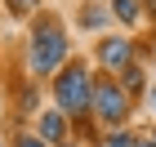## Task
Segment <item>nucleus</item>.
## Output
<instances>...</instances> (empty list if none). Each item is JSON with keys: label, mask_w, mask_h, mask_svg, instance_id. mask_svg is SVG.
<instances>
[{"label": "nucleus", "mask_w": 156, "mask_h": 147, "mask_svg": "<svg viewBox=\"0 0 156 147\" xmlns=\"http://www.w3.org/2000/svg\"><path fill=\"white\" fill-rule=\"evenodd\" d=\"M62 58H67V36H62V27H58V23H36L31 45H27L31 72H54Z\"/></svg>", "instance_id": "nucleus-1"}, {"label": "nucleus", "mask_w": 156, "mask_h": 147, "mask_svg": "<svg viewBox=\"0 0 156 147\" xmlns=\"http://www.w3.org/2000/svg\"><path fill=\"white\" fill-rule=\"evenodd\" d=\"M54 94H58L62 111H72V116H80L85 107H94V80H89V72H85L80 62H72L67 72H58Z\"/></svg>", "instance_id": "nucleus-2"}, {"label": "nucleus", "mask_w": 156, "mask_h": 147, "mask_svg": "<svg viewBox=\"0 0 156 147\" xmlns=\"http://www.w3.org/2000/svg\"><path fill=\"white\" fill-rule=\"evenodd\" d=\"M94 111L103 116V125L120 129V125L129 121V94H125V85H116V80H98V85H94Z\"/></svg>", "instance_id": "nucleus-3"}, {"label": "nucleus", "mask_w": 156, "mask_h": 147, "mask_svg": "<svg viewBox=\"0 0 156 147\" xmlns=\"http://www.w3.org/2000/svg\"><path fill=\"white\" fill-rule=\"evenodd\" d=\"M98 62H103V67H120V72H125V67L134 62V45H129V40H120V36H107L103 45H98Z\"/></svg>", "instance_id": "nucleus-4"}, {"label": "nucleus", "mask_w": 156, "mask_h": 147, "mask_svg": "<svg viewBox=\"0 0 156 147\" xmlns=\"http://www.w3.org/2000/svg\"><path fill=\"white\" fill-rule=\"evenodd\" d=\"M40 134H45V138H54V143H62V134H67V121H62L58 111H45V116H40Z\"/></svg>", "instance_id": "nucleus-5"}, {"label": "nucleus", "mask_w": 156, "mask_h": 147, "mask_svg": "<svg viewBox=\"0 0 156 147\" xmlns=\"http://www.w3.org/2000/svg\"><path fill=\"white\" fill-rule=\"evenodd\" d=\"M112 9H116L120 23H138V18H143V0H116Z\"/></svg>", "instance_id": "nucleus-6"}, {"label": "nucleus", "mask_w": 156, "mask_h": 147, "mask_svg": "<svg viewBox=\"0 0 156 147\" xmlns=\"http://www.w3.org/2000/svg\"><path fill=\"white\" fill-rule=\"evenodd\" d=\"M143 80H147V76H143V67H134V62H129L120 85H125V94H138V89H143Z\"/></svg>", "instance_id": "nucleus-7"}, {"label": "nucleus", "mask_w": 156, "mask_h": 147, "mask_svg": "<svg viewBox=\"0 0 156 147\" xmlns=\"http://www.w3.org/2000/svg\"><path fill=\"white\" fill-rule=\"evenodd\" d=\"M107 147H138V134H112Z\"/></svg>", "instance_id": "nucleus-8"}, {"label": "nucleus", "mask_w": 156, "mask_h": 147, "mask_svg": "<svg viewBox=\"0 0 156 147\" xmlns=\"http://www.w3.org/2000/svg\"><path fill=\"white\" fill-rule=\"evenodd\" d=\"M103 23H107V13H94V9L85 13V27H103Z\"/></svg>", "instance_id": "nucleus-9"}, {"label": "nucleus", "mask_w": 156, "mask_h": 147, "mask_svg": "<svg viewBox=\"0 0 156 147\" xmlns=\"http://www.w3.org/2000/svg\"><path fill=\"white\" fill-rule=\"evenodd\" d=\"M9 9L13 13H27V9H36V0H9Z\"/></svg>", "instance_id": "nucleus-10"}, {"label": "nucleus", "mask_w": 156, "mask_h": 147, "mask_svg": "<svg viewBox=\"0 0 156 147\" xmlns=\"http://www.w3.org/2000/svg\"><path fill=\"white\" fill-rule=\"evenodd\" d=\"M18 147H45V143H40V138H31V134H23V138H18Z\"/></svg>", "instance_id": "nucleus-11"}, {"label": "nucleus", "mask_w": 156, "mask_h": 147, "mask_svg": "<svg viewBox=\"0 0 156 147\" xmlns=\"http://www.w3.org/2000/svg\"><path fill=\"white\" fill-rule=\"evenodd\" d=\"M138 147H156V129H152V134H143V138H138Z\"/></svg>", "instance_id": "nucleus-12"}, {"label": "nucleus", "mask_w": 156, "mask_h": 147, "mask_svg": "<svg viewBox=\"0 0 156 147\" xmlns=\"http://www.w3.org/2000/svg\"><path fill=\"white\" fill-rule=\"evenodd\" d=\"M152 103H156V94H152Z\"/></svg>", "instance_id": "nucleus-13"}, {"label": "nucleus", "mask_w": 156, "mask_h": 147, "mask_svg": "<svg viewBox=\"0 0 156 147\" xmlns=\"http://www.w3.org/2000/svg\"><path fill=\"white\" fill-rule=\"evenodd\" d=\"M62 147H67V143H62Z\"/></svg>", "instance_id": "nucleus-14"}]
</instances>
